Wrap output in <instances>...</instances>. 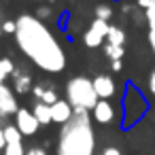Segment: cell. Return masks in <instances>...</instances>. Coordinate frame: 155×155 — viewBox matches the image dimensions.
<instances>
[{"mask_svg":"<svg viewBox=\"0 0 155 155\" xmlns=\"http://www.w3.org/2000/svg\"><path fill=\"white\" fill-rule=\"evenodd\" d=\"M15 43L36 68L49 74H58L66 68V51L43 19L24 13L15 19Z\"/></svg>","mask_w":155,"mask_h":155,"instance_id":"1","label":"cell"},{"mask_svg":"<svg viewBox=\"0 0 155 155\" xmlns=\"http://www.w3.org/2000/svg\"><path fill=\"white\" fill-rule=\"evenodd\" d=\"M55 155H96V132L87 110H74L72 119L60 125Z\"/></svg>","mask_w":155,"mask_h":155,"instance_id":"2","label":"cell"},{"mask_svg":"<svg viewBox=\"0 0 155 155\" xmlns=\"http://www.w3.org/2000/svg\"><path fill=\"white\" fill-rule=\"evenodd\" d=\"M66 100L74 110H94V106L100 100L94 89V79H87L83 74L72 77L66 83Z\"/></svg>","mask_w":155,"mask_h":155,"instance_id":"3","label":"cell"},{"mask_svg":"<svg viewBox=\"0 0 155 155\" xmlns=\"http://www.w3.org/2000/svg\"><path fill=\"white\" fill-rule=\"evenodd\" d=\"M149 110V100L144 98V94L134 85V83H127L125 85V91H123V121H121V127L127 130L132 125H136Z\"/></svg>","mask_w":155,"mask_h":155,"instance_id":"4","label":"cell"},{"mask_svg":"<svg viewBox=\"0 0 155 155\" xmlns=\"http://www.w3.org/2000/svg\"><path fill=\"white\" fill-rule=\"evenodd\" d=\"M108 28H110V24H108V21H102V19H94V21L89 24L87 32L83 34V43H85V47H89V49H96V47L104 45V43H106V34H108Z\"/></svg>","mask_w":155,"mask_h":155,"instance_id":"5","label":"cell"},{"mask_svg":"<svg viewBox=\"0 0 155 155\" xmlns=\"http://www.w3.org/2000/svg\"><path fill=\"white\" fill-rule=\"evenodd\" d=\"M15 127H17L24 136H34V134L38 132L41 123H38V119L34 117L32 110H28V108H19V110L15 113Z\"/></svg>","mask_w":155,"mask_h":155,"instance_id":"6","label":"cell"},{"mask_svg":"<svg viewBox=\"0 0 155 155\" xmlns=\"http://www.w3.org/2000/svg\"><path fill=\"white\" fill-rule=\"evenodd\" d=\"M19 110L17 106V100H15V91L13 87L5 85V83H0V117H11Z\"/></svg>","mask_w":155,"mask_h":155,"instance_id":"7","label":"cell"},{"mask_svg":"<svg viewBox=\"0 0 155 155\" xmlns=\"http://www.w3.org/2000/svg\"><path fill=\"white\" fill-rule=\"evenodd\" d=\"M72 115H74V108L68 104V100H58L55 104H51V121L53 123L64 125L72 119Z\"/></svg>","mask_w":155,"mask_h":155,"instance_id":"8","label":"cell"},{"mask_svg":"<svg viewBox=\"0 0 155 155\" xmlns=\"http://www.w3.org/2000/svg\"><path fill=\"white\" fill-rule=\"evenodd\" d=\"M11 81H13V91L15 94H28V91H32V77L28 74V70L15 68L13 74H11Z\"/></svg>","mask_w":155,"mask_h":155,"instance_id":"9","label":"cell"},{"mask_svg":"<svg viewBox=\"0 0 155 155\" xmlns=\"http://www.w3.org/2000/svg\"><path fill=\"white\" fill-rule=\"evenodd\" d=\"M94 89L100 100H106V98L115 96V81L108 74H98V77H94Z\"/></svg>","mask_w":155,"mask_h":155,"instance_id":"10","label":"cell"},{"mask_svg":"<svg viewBox=\"0 0 155 155\" xmlns=\"http://www.w3.org/2000/svg\"><path fill=\"white\" fill-rule=\"evenodd\" d=\"M94 115V119L98 121V123H110L113 119H115V108H113V104L108 102V100H98V104L94 106V110H91Z\"/></svg>","mask_w":155,"mask_h":155,"instance_id":"11","label":"cell"},{"mask_svg":"<svg viewBox=\"0 0 155 155\" xmlns=\"http://www.w3.org/2000/svg\"><path fill=\"white\" fill-rule=\"evenodd\" d=\"M32 96L38 100V102H43V104H55L60 98H58V91L53 89V87H45V85H36V87H32Z\"/></svg>","mask_w":155,"mask_h":155,"instance_id":"12","label":"cell"},{"mask_svg":"<svg viewBox=\"0 0 155 155\" xmlns=\"http://www.w3.org/2000/svg\"><path fill=\"white\" fill-rule=\"evenodd\" d=\"M32 113H34V117L38 119L41 125H49V123H53V121H51V106H49V104L36 102L34 108H32Z\"/></svg>","mask_w":155,"mask_h":155,"instance_id":"13","label":"cell"},{"mask_svg":"<svg viewBox=\"0 0 155 155\" xmlns=\"http://www.w3.org/2000/svg\"><path fill=\"white\" fill-rule=\"evenodd\" d=\"M125 43V32L119 26H110L108 34H106V45H115V47H123Z\"/></svg>","mask_w":155,"mask_h":155,"instance_id":"14","label":"cell"},{"mask_svg":"<svg viewBox=\"0 0 155 155\" xmlns=\"http://www.w3.org/2000/svg\"><path fill=\"white\" fill-rule=\"evenodd\" d=\"M5 140H7V144L24 142V134H21L15 125H5Z\"/></svg>","mask_w":155,"mask_h":155,"instance_id":"15","label":"cell"},{"mask_svg":"<svg viewBox=\"0 0 155 155\" xmlns=\"http://www.w3.org/2000/svg\"><path fill=\"white\" fill-rule=\"evenodd\" d=\"M15 68H17V66L13 64L11 58H0V83H5V79L11 77Z\"/></svg>","mask_w":155,"mask_h":155,"instance_id":"16","label":"cell"},{"mask_svg":"<svg viewBox=\"0 0 155 155\" xmlns=\"http://www.w3.org/2000/svg\"><path fill=\"white\" fill-rule=\"evenodd\" d=\"M125 49L123 47H115V45H104V55L110 60V62H119L123 58Z\"/></svg>","mask_w":155,"mask_h":155,"instance_id":"17","label":"cell"},{"mask_svg":"<svg viewBox=\"0 0 155 155\" xmlns=\"http://www.w3.org/2000/svg\"><path fill=\"white\" fill-rule=\"evenodd\" d=\"M113 15V9L108 5H98L96 7V19H102V21H108Z\"/></svg>","mask_w":155,"mask_h":155,"instance_id":"18","label":"cell"},{"mask_svg":"<svg viewBox=\"0 0 155 155\" xmlns=\"http://www.w3.org/2000/svg\"><path fill=\"white\" fill-rule=\"evenodd\" d=\"M144 17H147L149 28H155V5H151V7L144 11Z\"/></svg>","mask_w":155,"mask_h":155,"instance_id":"19","label":"cell"},{"mask_svg":"<svg viewBox=\"0 0 155 155\" xmlns=\"http://www.w3.org/2000/svg\"><path fill=\"white\" fill-rule=\"evenodd\" d=\"M15 28H17L15 21H5L2 28H0V32H5V34H15Z\"/></svg>","mask_w":155,"mask_h":155,"instance_id":"20","label":"cell"},{"mask_svg":"<svg viewBox=\"0 0 155 155\" xmlns=\"http://www.w3.org/2000/svg\"><path fill=\"white\" fill-rule=\"evenodd\" d=\"M147 38H149V47H151V51H153V55H155V28H149Z\"/></svg>","mask_w":155,"mask_h":155,"instance_id":"21","label":"cell"},{"mask_svg":"<svg viewBox=\"0 0 155 155\" xmlns=\"http://www.w3.org/2000/svg\"><path fill=\"white\" fill-rule=\"evenodd\" d=\"M26 155H47V151L41 147H30V149H26Z\"/></svg>","mask_w":155,"mask_h":155,"instance_id":"22","label":"cell"},{"mask_svg":"<svg viewBox=\"0 0 155 155\" xmlns=\"http://www.w3.org/2000/svg\"><path fill=\"white\" fill-rule=\"evenodd\" d=\"M147 83H149V91H151V96L155 98V70L149 74V81H147Z\"/></svg>","mask_w":155,"mask_h":155,"instance_id":"23","label":"cell"},{"mask_svg":"<svg viewBox=\"0 0 155 155\" xmlns=\"http://www.w3.org/2000/svg\"><path fill=\"white\" fill-rule=\"evenodd\" d=\"M102 155H123V153H121L117 147H106V149L102 151Z\"/></svg>","mask_w":155,"mask_h":155,"instance_id":"24","label":"cell"},{"mask_svg":"<svg viewBox=\"0 0 155 155\" xmlns=\"http://www.w3.org/2000/svg\"><path fill=\"white\" fill-rule=\"evenodd\" d=\"M151 5H155V0H138V7H142L144 11H147Z\"/></svg>","mask_w":155,"mask_h":155,"instance_id":"25","label":"cell"},{"mask_svg":"<svg viewBox=\"0 0 155 155\" xmlns=\"http://www.w3.org/2000/svg\"><path fill=\"white\" fill-rule=\"evenodd\" d=\"M5 144H7V140H5V127H0V151H5Z\"/></svg>","mask_w":155,"mask_h":155,"instance_id":"26","label":"cell"},{"mask_svg":"<svg viewBox=\"0 0 155 155\" xmlns=\"http://www.w3.org/2000/svg\"><path fill=\"white\" fill-rule=\"evenodd\" d=\"M110 68H113L115 72H119V70H121V60H119V62H110Z\"/></svg>","mask_w":155,"mask_h":155,"instance_id":"27","label":"cell"},{"mask_svg":"<svg viewBox=\"0 0 155 155\" xmlns=\"http://www.w3.org/2000/svg\"><path fill=\"white\" fill-rule=\"evenodd\" d=\"M38 2H43V0H38Z\"/></svg>","mask_w":155,"mask_h":155,"instance_id":"28","label":"cell"},{"mask_svg":"<svg viewBox=\"0 0 155 155\" xmlns=\"http://www.w3.org/2000/svg\"><path fill=\"white\" fill-rule=\"evenodd\" d=\"M100 155H102V153H100Z\"/></svg>","mask_w":155,"mask_h":155,"instance_id":"29","label":"cell"}]
</instances>
